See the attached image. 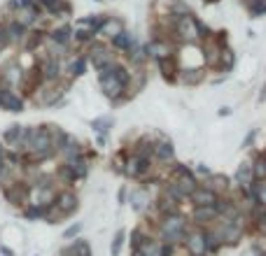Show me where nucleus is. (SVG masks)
I'll return each instance as SVG.
<instances>
[{
    "label": "nucleus",
    "mask_w": 266,
    "mask_h": 256,
    "mask_svg": "<svg viewBox=\"0 0 266 256\" xmlns=\"http://www.w3.org/2000/svg\"><path fill=\"white\" fill-rule=\"evenodd\" d=\"M73 77H80V74H84V70H87V61L84 58H75V63H73Z\"/></svg>",
    "instance_id": "5701e85b"
},
{
    "label": "nucleus",
    "mask_w": 266,
    "mask_h": 256,
    "mask_svg": "<svg viewBox=\"0 0 266 256\" xmlns=\"http://www.w3.org/2000/svg\"><path fill=\"white\" fill-rule=\"evenodd\" d=\"M177 30L182 33V38L187 42H194L196 40V30H198V21L194 16H182V19L177 21Z\"/></svg>",
    "instance_id": "39448f33"
},
{
    "label": "nucleus",
    "mask_w": 266,
    "mask_h": 256,
    "mask_svg": "<svg viewBox=\"0 0 266 256\" xmlns=\"http://www.w3.org/2000/svg\"><path fill=\"white\" fill-rule=\"evenodd\" d=\"M42 70H45V72H42L45 74V80H56V74H59V63H56L54 58H49Z\"/></svg>",
    "instance_id": "6ab92c4d"
},
{
    "label": "nucleus",
    "mask_w": 266,
    "mask_h": 256,
    "mask_svg": "<svg viewBox=\"0 0 266 256\" xmlns=\"http://www.w3.org/2000/svg\"><path fill=\"white\" fill-rule=\"evenodd\" d=\"M180 77H182V82H187V84H194V82L203 80V72H201V70H184Z\"/></svg>",
    "instance_id": "aec40b11"
},
{
    "label": "nucleus",
    "mask_w": 266,
    "mask_h": 256,
    "mask_svg": "<svg viewBox=\"0 0 266 256\" xmlns=\"http://www.w3.org/2000/svg\"><path fill=\"white\" fill-rule=\"evenodd\" d=\"M26 194H28L26 189H24V191H19V184H17L14 189H10V186H7V189H5L7 200H10V202H14V205H19V202L24 200V196H26Z\"/></svg>",
    "instance_id": "a211bd4d"
},
{
    "label": "nucleus",
    "mask_w": 266,
    "mask_h": 256,
    "mask_svg": "<svg viewBox=\"0 0 266 256\" xmlns=\"http://www.w3.org/2000/svg\"><path fill=\"white\" fill-rule=\"evenodd\" d=\"M45 210L47 208H42V205H31V208L24 212V216H26V219H40V216H45Z\"/></svg>",
    "instance_id": "412c9836"
},
{
    "label": "nucleus",
    "mask_w": 266,
    "mask_h": 256,
    "mask_svg": "<svg viewBox=\"0 0 266 256\" xmlns=\"http://www.w3.org/2000/svg\"><path fill=\"white\" fill-rule=\"evenodd\" d=\"M217 219V210L215 205H205V208H194V222L196 224H208Z\"/></svg>",
    "instance_id": "6e6552de"
},
{
    "label": "nucleus",
    "mask_w": 266,
    "mask_h": 256,
    "mask_svg": "<svg viewBox=\"0 0 266 256\" xmlns=\"http://www.w3.org/2000/svg\"><path fill=\"white\" fill-rule=\"evenodd\" d=\"M236 182L243 186V189H250V184L254 182V172H252V163H243L236 172Z\"/></svg>",
    "instance_id": "1a4fd4ad"
},
{
    "label": "nucleus",
    "mask_w": 266,
    "mask_h": 256,
    "mask_svg": "<svg viewBox=\"0 0 266 256\" xmlns=\"http://www.w3.org/2000/svg\"><path fill=\"white\" fill-rule=\"evenodd\" d=\"M7 28V38H10V42H19L21 38H24V26H19L17 21H12Z\"/></svg>",
    "instance_id": "dca6fc26"
},
{
    "label": "nucleus",
    "mask_w": 266,
    "mask_h": 256,
    "mask_svg": "<svg viewBox=\"0 0 266 256\" xmlns=\"http://www.w3.org/2000/svg\"><path fill=\"white\" fill-rule=\"evenodd\" d=\"M98 33L112 35V38H115L117 33H122V21H117V19H105V21L101 24V28H98Z\"/></svg>",
    "instance_id": "9b49d317"
},
{
    "label": "nucleus",
    "mask_w": 266,
    "mask_h": 256,
    "mask_svg": "<svg viewBox=\"0 0 266 256\" xmlns=\"http://www.w3.org/2000/svg\"><path fill=\"white\" fill-rule=\"evenodd\" d=\"M152 152H154V156H159V161H171L173 154H175L168 142H164V144H154V149H152Z\"/></svg>",
    "instance_id": "ddd939ff"
},
{
    "label": "nucleus",
    "mask_w": 266,
    "mask_h": 256,
    "mask_svg": "<svg viewBox=\"0 0 266 256\" xmlns=\"http://www.w3.org/2000/svg\"><path fill=\"white\" fill-rule=\"evenodd\" d=\"M80 230H82V224H73V226H70V228L63 233V238H66V240H73V238H75Z\"/></svg>",
    "instance_id": "393cba45"
},
{
    "label": "nucleus",
    "mask_w": 266,
    "mask_h": 256,
    "mask_svg": "<svg viewBox=\"0 0 266 256\" xmlns=\"http://www.w3.org/2000/svg\"><path fill=\"white\" fill-rule=\"evenodd\" d=\"M54 205H56V210H59L61 214H70V212H75V210H77V196L70 194V191H66V194L56 196Z\"/></svg>",
    "instance_id": "423d86ee"
},
{
    "label": "nucleus",
    "mask_w": 266,
    "mask_h": 256,
    "mask_svg": "<svg viewBox=\"0 0 266 256\" xmlns=\"http://www.w3.org/2000/svg\"><path fill=\"white\" fill-rule=\"evenodd\" d=\"M112 44H115L117 49H122V52H129L133 42H131V35L129 33H117L115 40H112Z\"/></svg>",
    "instance_id": "2eb2a0df"
},
{
    "label": "nucleus",
    "mask_w": 266,
    "mask_h": 256,
    "mask_svg": "<svg viewBox=\"0 0 266 256\" xmlns=\"http://www.w3.org/2000/svg\"><path fill=\"white\" fill-rule=\"evenodd\" d=\"M131 202H133V208H136L138 212H143V210L147 208V196L145 194H133L131 196Z\"/></svg>",
    "instance_id": "4be33fe9"
},
{
    "label": "nucleus",
    "mask_w": 266,
    "mask_h": 256,
    "mask_svg": "<svg viewBox=\"0 0 266 256\" xmlns=\"http://www.w3.org/2000/svg\"><path fill=\"white\" fill-rule=\"evenodd\" d=\"M173 12L180 14V19H182V16H189V7L184 5V2H175V5H173Z\"/></svg>",
    "instance_id": "a878e982"
},
{
    "label": "nucleus",
    "mask_w": 266,
    "mask_h": 256,
    "mask_svg": "<svg viewBox=\"0 0 266 256\" xmlns=\"http://www.w3.org/2000/svg\"><path fill=\"white\" fill-rule=\"evenodd\" d=\"M0 108L7 112H21L24 110V100L17 94H12L10 88H0Z\"/></svg>",
    "instance_id": "7ed1b4c3"
},
{
    "label": "nucleus",
    "mask_w": 266,
    "mask_h": 256,
    "mask_svg": "<svg viewBox=\"0 0 266 256\" xmlns=\"http://www.w3.org/2000/svg\"><path fill=\"white\" fill-rule=\"evenodd\" d=\"M187 222L177 212H171V214H164V222L159 226V236L164 238L166 244H175V242H184L187 238Z\"/></svg>",
    "instance_id": "f257e3e1"
},
{
    "label": "nucleus",
    "mask_w": 266,
    "mask_h": 256,
    "mask_svg": "<svg viewBox=\"0 0 266 256\" xmlns=\"http://www.w3.org/2000/svg\"><path fill=\"white\" fill-rule=\"evenodd\" d=\"M252 172H254V180L257 182H264L266 180V156H257V161L252 163Z\"/></svg>",
    "instance_id": "f8f14e48"
},
{
    "label": "nucleus",
    "mask_w": 266,
    "mask_h": 256,
    "mask_svg": "<svg viewBox=\"0 0 266 256\" xmlns=\"http://www.w3.org/2000/svg\"><path fill=\"white\" fill-rule=\"evenodd\" d=\"M3 140L7 142V144H12V147H19L21 142H24V128L21 126H10L3 133Z\"/></svg>",
    "instance_id": "9d476101"
},
{
    "label": "nucleus",
    "mask_w": 266,
    "mask_h": 256,
    "mask_svg": "<svg viewBox=\"0 0 266 256\" xmlns=\"http://www.w3.org/2000/svg\"><path fill=\"white\" fill-rule=\"evenodd\" d=\"M10 44V38H7V28L5 26H0V49L7 47Z\"/></svg>",
    "instance_id": "c85d7f7f"
},
{
    "label": "nucleus",
    "mask_w": 266,
    "mask_h": 256,
    "mask_svg": "<svg viewBox=\"0 0 266 256\" xmlns=\"http://www.w3.org/2000/svg\"><path fill=\"white\" fill-rule=\"evenodd\" d=\"M254 254H257V256H266V238H259V240L254 242Z\"/></svg>",
    "instance_id": "bb28decb"
},
{
    "label": "nucleus",
    "mask_w": 266,
    "mask_h": 256,
    "mask_svg": "<svg viewBox=\"0 0 266 256\" xmlns=\"http://www.w3.org/2000/svg\"><path fill=\"white\" fill-rule=\"evenodd\" d=\"M184 244H187V250H189L191 256H203V254H205L203 230H196V233H187V238H184Z\"/></svg>",
    "instance_id": "20e7f679"
},
{
    "label": "nucleus",
    "mask_w": 266,
    "mask_h": 256,
    "mask_svg": "<svg viewBox=\"0 0 266 256\" xmlns=\"http://www.w3.org/2000/svg\"><path fill=\"white\" fill-rule=\"evenodd\" d=\"M208 2H212V0H208Z\"/></svg>",
    "instance_id": "c756f323"
},
{
    "label": "nucleus",
    "mask_w": 266,
    "mask_h": 256,
    "mask_svg": "<svg viewBox=\"0 0 266 256\" xmlns=\"http://www.w3.org/2000/svg\"><path fill=\"white\" fill-rule=\"evenodd\" d=\"M70 35H73V30H70L68 26H63V28H56V30H54L52 35H49V38H52V40H54L56 44H68Z\"/></svg>",
    "instance_id": "4468645a"
},
{
    "label": "nucleus",
    "mask_w": 266,
    "mask_h": 256,
    "mask_svg": "<svg viewBox=\"0 0 266 256\" xmlns=\"http://www.w3.org/2000/svg\"><path fill=\"white\" fill-rule=\"evenodd\" d=\"M191 202H194V208H205V205H215L217 200V194L208 186H196V189L189 194Z\"/></svg>",
    "instance_id": "f03ea898"
},
{
    "label": "nucleus",
    "mask_w": 266,
    "mask_h": 256,
    "mask_svg": "<svg viewBox=\"0 0 266 256\" xmlns=\"http://www.w3.org/2000/svg\"><path fill=\"white\" fill-rule=\"evenodd\" d=\"M91 35H94V33H91V30H87V28H80V30H77V33H75V38H77V40H80V42H89V40H91Z\"/></svg>",
    "instance_id": "cd10ccee"
},
{
    "label": "nucleus",
    "mask_w": 266,
    "mask_h": 256,
    "mask_svg": "<svg viewBox=\"0 0 266 256\" xmlns=\"http://www.w3.org/2000/svg\"><path fill=\"white\" fill-rule=\"evenodd\" d=\"M138 252L143 256H164V242H159V240H143V242L136 247Z\"/></svg>",
    "instance_id": "0eeeda50"
},
{
    "label": "nucleus",
    "mask_w": 266,
    "mask_h": 256,
    "mask_svg": "<svg viewBox=\"0 0 266 256\" xmlns=\"http://www.w3.org/2000/svg\"><path fill=\"white\" fill-rule=\"evenodd\" d=\"M68 166H70V170H73V175H75V177H84V175H87V161H82L80 156H77V158H73V161H68Z\"/></svg>",
    "instance_id": "f3484780"
},
{
    "label": "nucleus",
    "mask_w": 266,
    "mask_h": 256,
    "mask_svg": "<svg viewBox=\"0 0 266 256\" xmlns=\"http://www.w3.org/2000/svg\"><path fill=\"white\" fill-rule=\"evenodd\" d=\"M122 244H124V230H119V233L115 236V240H112V256H119Z\"/></svg>",
    "instance_id": "b1692460"
}]
</instances>
